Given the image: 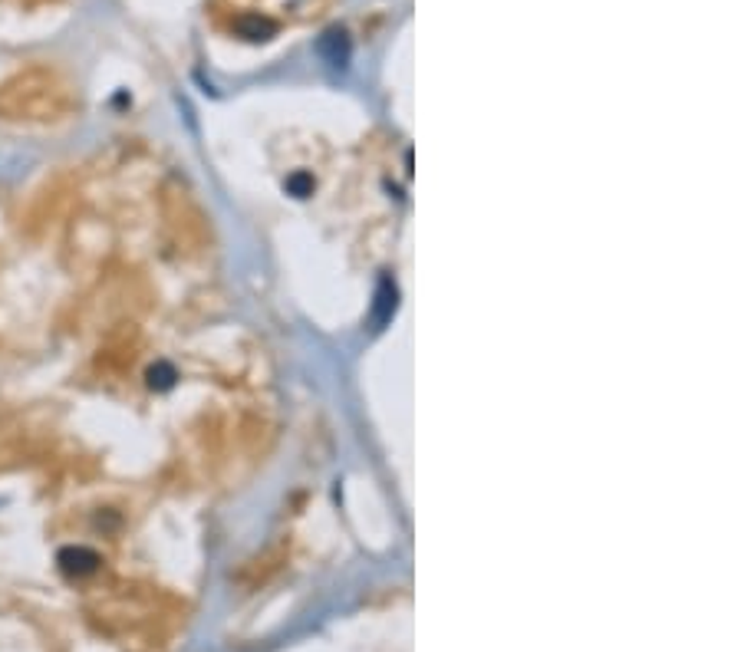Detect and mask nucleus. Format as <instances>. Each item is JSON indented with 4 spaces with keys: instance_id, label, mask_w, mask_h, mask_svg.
<instances>
[{
    "instance_id": "obj_2",
    "label": "nucleus",
    "mask_w": 741,
    "mask_h": 652,
    "mask_svg": "<svg viewBox=\"0 0 741 652\" xmlns=\"http://www.w3.org/2000/svg\"><path fill=\"white\" fill-rule=\"evenodd\" d=\"M99 567V557H96L90 547H66L59 550V570L70 573V577H86Z\"/></svg>"
},
{
    "instance_id": "obj_1",
    "label": "nucleus",
    "mask_w": 741,
    "mask_h": 652,
    "mask_svg": "<svg viewBox=\"0 0 741 652\" xmlns=\"http://www.w3.org/2000/svg\"><path fill=\"white\" fill-rule=\"evenodd\" d=\"M324 0H221V13L231 20L234 34L247 40H267L290 20H303L320 11Z\"/></svg>"
}]
</instances>
